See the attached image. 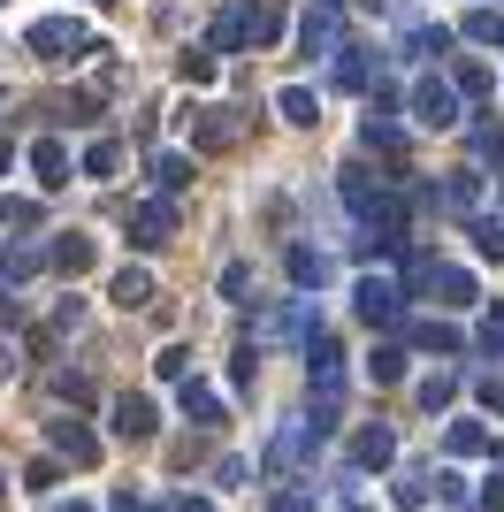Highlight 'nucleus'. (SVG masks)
I'll list each match as a JSON object with an SVG mask.
<instances>
[{
	"mask_svg": "<svg viewBox=\"0 0 504 512\" xmlns=\"http://www.w3.org/2000/svg\"><path fill=\"white\" fill-rule=\"evenodd\" d=\"M275 31H283L275 8H222L214 31H207V46H214V54H237V46H268Z\"/></svg>",
	"mask_w": 504,
	"mask_h": 512,
	"instance_id": "f257e3e1",
	"label": "nucleus"
},
{
	"mask_svg": "<svg viewBox=\"0 0 504 512\" xmlns=\"http://www.w3.org/2000/svg\"><path fill=\"white\" fill-rule=\"evenodd\" d=\"M23 46H31L39 62H77L92 39H84V23H77V16H39L31 31H23Z\"/></svg>",
	"mask_w": 504,
	"mask_h": 512,
	"instance_id": "f03ea898",
	"label": "nucleus"
},
{
	"mask_svg": "<svg viewBox=\"0 0 504 512\" xmlns=\"http://www.w3.org/2000/svg\"><path fill=\"white\" fill-rule=\"evenodd\" d=\"M168 237H176V199H146V207H130V245H138V253H161Z\"/></svg>",
	"mask_w": 504,
	"mask_h": 512,
	"instance_id": "7ed1b4c3",
	"label": "nucleus"
},
{
	"mask_svg": "<svg viewBox=\"0 0 504 512\" xmlns=\"http://www.w3.org/2000/svg\"><path fill=\"white\" fill-rule=\"evenodd\" d=\"M413 123L451 130V123H459V85H443V77H420V85H413Z\"/></svg>",
	"mask_w": 504,
	"mask_h": 512,
	"instance_id": "20e7f679",
	"label": "nucleus"
},
{
	"mask_svg": "<svg viewBox=\"0 0 504 512\" xmlns=\"http://www.w3.org/2000/svg\"><path fill=\"white\" fill-rule=\"evenodd\" d=\"M352 306H359V321H375V329H390V321L405 314V291H398V283H390V276H359Z\"/></svg>",
	"mask_w": 504,
	"mask_h": 512,
	"instance_id": "39448f33",
	"label": "nucleus"
},
{
	"mask_svg": "<svg viewBox=\"0 0 504 512\" xmlns=\"http://www.w3.org/2000/svg\"><path fill=\"white\" fill-rule=\"evenodd\" d=\"M359 146H367V153H390V161L405 153V123L390 115V100H382V92L367 100V123H359Z\"/></svg>",
	"mask_w": 504,
	"mask_h": 512,
	"instance_id": "423d86ee",
	"label": "nucleus"
},
{
	"mask_svg": "<svg viewBox=\"0 0 504 512\" xmlns=\"http://www.w3.org/2000/svg\"><path fill=\"white\" fill-rule=\"evenodd\" d=\"M336 46H344V23H336L329 0H314V8L298 16V54H336Z\"/></svg>",
	"mask_w": 504,
	"mask_h": 512,
	"instance_id": "0eeeda50",
	"label": "nucleus"
},
{
	"mask_svg": "<svg viewBox=\"0 0 504 512\" xmlns=\"http://www.w3.org/2000/svg\"><path fill=\"white\" fill-rule=\"evenodd\" d=\"M314 436H321L314 421H283V428H275V444H268V459H260V467H268V474H291L298 459L314 451Z\"/></svg>",
	"mask_w": 504,
	"mask_h": 512,
	"instance_id": "6e6552de",
	"label": "nucleus"
},
{
	"mask_svg": "<svg viewBox=\"0 0 504 512\" xmlns=\"http://www.w3.org/2000/svg\"><path fill=\"white\" fill-rule=\"evenodd\" d=\"M443 46H451V31H443V23L405 16V31H398V62H443Z\"/></svg>",
	"mask_w": 504,
	"mask_h": 512,
	"instance_id": "1a4fd4ad",
	"label": "nucleus"
},
{
	"mask_svg": "<svg viewBox=\"0 0 504 512\" xmlns=\"http://www.w3.org/2000/svg\"><path fill=\"white\" fill-rule=\"evenodd\" d=\"M184 130H191V138H199L207 153L237 146V123H230V107H184Z\"/></svg>",
	"mask_w": 504,
	"mask_h": 512,
	"instance_id": "9d476101",
	"label": "nucleus"
},
{
	"mask_svg": "<svg viewBox=\"0 0 504 512\" xmlns=\"http://www.w3.org/2000/svg\"><path fill=\"white\" fill-rule=\"evenodd\" d=\"M31 176H39V192H62L69 184V146L62 138H39V146H31Z\"/></svg>",
	"mask_w": 504,
	"mask_h": 512,
	"instance_id": "9b49d317",
	"label": "nucleus"
},
{
	"mask_svg": "<svg viewBox=\"0 0 504 512\" xmlns=\"http://www.w3.org/2000/svg\"><path fill=\"white\" fill-rule=\"evenodd\" d=\"M115 436L146 444V436H153V398H130V390H123V398H115Z\"/></svg>",
	"mask_w": 504,
	"mask_h": 512,
	"instance_id": "f8f14e48",
	"label": "nucleus"
},
{
	"mask_svg": "<svg viewBox=\"0 0 504 512\" xmlns=\"http://www.w3.org/2000/svg\"><path fill=\"white\" fill-rule=\"evenodd\" d=\"M54 451L77 459V467H92V459H100V436H92L84 421H54Z\"/></svg>",
	"mask_w": 504,
	"mask_h": 512,
	"instance_id": "ddd939ff",
	"label": "nucleus"
},
{
	"mask_svg": "<svg viewBox=\"0 0 504 512\" xmlns=\"http://www.w3.org/2000/svg\"><path fill=\"white\" fill-rule=\"evenodd\" d=\"M344 92H367L375 85V62H367V46H336V69H329Z\"/></svg>",
	"mask_w": 504,
	"mask_h": 512,
	"instance_id": "4468645a",
	"label": "nucleus"
},
{
	"mask_svg": "<svg viewBox=\"0 0 504 512\" xmlns=\"http://www.w3.org/2000/svg\"><path fill=\"white\" fill-rule=\"evenodd\" d=\"M398 459V436L390 428H359L352 436V467H390Z\"/></svg>",
	"mask_w": 504,
	"mask_h": 512,
	"instance_id": "2eb2a0df",
	"label": "nucleus"
},
{
	"mask_svg": "<svg viewBox=\"0 0 504 512\" xmlns=\"http://www.w3.org/2000/svg\"><path fill=\"white\" fill-rule=\"evenodd\" d=\"M46 268V253L39 245H16V253H0V291H23V283Z\"/></svg>",
	"mask_w": 504,
	"mask_h": 512,
	"instance_id": "dca6fc26",
	"label": "nucleus"
},
{
	"mask_svg": "<svg viewBox=\"0 0 504 512\" xmlns=\"http://www.w3.org/2000/svg\"><path fill=\"white\" fill-rule=\"evenodd\" d=\"M275 115H283V123H298V130H314V123H321V100H314L306 85H283V92H275Z\"/></svg>",
	"mask_w": 504,
	"mask_h": 512,
	"instance_id": "f3484780",
	"label": "nucleus"
},
{
	"mask_svg": "<svg viewBox=\"0 0 504 512\" xmlns=\"http://www.w3.org/2000/svg\"><path fill=\"white\" fill-rule=\"evenodd\" d=\"M46 260H54V268H62V276H84V268H92V237H84V230L54 237V245H46Z\"/></svg>",
	"mask_w": 504,
	"mask_h": 512,
	"instance_id": "a211bd4d",
	"label": "nucleus"
},
{
	"mask_svg": "<svg viewBox=\"0 0 504 512\" xmlns=\"http://www.w3.org/2000/svg\"><path fill=\"white\" fill-rule=\"evenodd\" d=\"M291 283L298 291H321V283H329V260H321L314 245H291Z\"/></svg>",
	"mask_w": 504,
	"mask_h": 512,
	"instance_id": "6ab92c4d",
	"label": "nucleus"
},
{
	"mask_svg": "<svg viewBox=\"0 0 504 512\" xmlns=\"http://www.w3.org/2000/svg\"><path fill=\"white\" fill-rule=\"evenodd\" d=\"M153 184H161V192L176 199V192L191 184V153H153Z\"/></svg>",
	"mask_w": 504,
	"mask_h": 512,
	"instance_id": "aec40b11",
	"label": "nucleus"
},
{
	"mask_svg": "<svg viewBox=\"0 0 504 512\" xmlns=\"http://www.w3.org/2000/svg\"><path fill=\"white\" fill-rule=\"evenodd\" d=\"M115 306H123V314L130 306H153V276L146 268H123V276H115Z\"/></svg>",
	"mask_w": 504,
	"mask_h": 512,
	"instance_id": "412c9836",
	"label": "nucleus"
},
{
	"mask_svg": "<svg viewBox=\"0 0 504 512\" xmlns=\"http://www.w3.org/2000/svg\"><path fill=\"white\" fill-rule=\"evenodd\" d=\"M184 421H199V428H214L222 421V398H214L207 383H184Z\"/></svg>",
	"mask_w": 504,
	"mask_h": 512,
	"instance_id": "4be33fe9",
	"label": "nucleus"
},
{
	"mask_svg": "<svg viewBox=\"0 0 504 512\" xmlns=\"http://www.w3.org/2000/svg\"><path fill=\"white\" fill-rule=\"evenodd\" d=\"M428 291H443V306H474V276H466V268H436Z\"/></svg>",
	"mask_w": 504,
	"mask_h": 512,
	"instance_id": "5701e85b",
	"label": "nucleus"
},
{
	"mask_svg": "<svg viewBox=\"0 0 504 512\" xmlns=\"http://www.w3.org/2000/svg\"><path fill=\"white\" fill-rule=\"evenodd\" d=\"M443 444H451V459H474V451H489V428H482V421H451V436H443Z\"/></svg>",
	"mask_w": 504,
	"mask_h": 512,
	"instance_id": "b1692460",
	"label": "nucleus"
},
{
	"mask_svg": "<svg viewBox=\"0 0 504 512\" xmlns=\"http://www.w3.org/2000/svg\"><path fill=\"white\" fill-rule=\"evenodd\" d=\"M466 39L474 46H504V8H474V16H466Z\"/></svg>",
	"mask_w": 504,
	"mask_h": 512,
	"instance_id": "393cba45",
	"label": "nucleus"
},
{
	"mask_svg": "<svg viewBox=\"0 0 504 512\" xmlns=\"http://www.w3.org/2000/svg\"><path fill=\"white\" fill-rule=\"evenodd\" d=\"M123 169V146H115V138H92V146H84V176H115Z\"/></svg>",
	"mask_w": 504,
	"mask_h": 512,
	"instance_id": "a878e982",
	"label": "nucleus"
},
{
	"mask_svg": "<svg viewBox=\"0 0 504 512\" xmlns=\"http://www.w3.org/2000/svg\"><path fill=\"white\" fill-rule=\"evenodd\" d=\"M413 344H428V352H466V337L443 329V321H413Z\"/></svg>",
	"mask_w": 504,
	"mask_h": 512,
	"instance_id": "bb28decb",
	"label": "nucleus"
},
{
	"mask_svg": "<svg viewBox=\"0 0 504 512\" xmlns=\"http://www.w3.org/2000/svg\"><path fill=\"white\" fill-rule=\"evenodd\" d=\"M39 222V199H8L0 192V230H31Z\"/></svg>",
	"mask_w": 504,
	"mask_h": 512,
	"instance_id": "cd10ccee",
	"label": "nucleus"
},
{
	"mask_svg": "<svg viewBox=\"0 0 504 512\" xmlns=\"http://www.w3.org/2000/svg\"><path fill=\"white\" fill-rule=\"evenodd\" d=\"M367 375H375V383H398V375H405V352H398V344H375Z\"/></svg>",
	"mask_w": 504,
	"mask_h": 512,
	"instance_id": "c85d7f7f",
	"label": "nucleus"
},
{
	"mask_svg": "<svg viewBox=\"0 0 504 512\" xmlns=\"http://www.w3.org/2000/svg\"><path fill=\"white\" fill-rule=\"evenodd\" d=\"M474 245H482V260H504V222H497V214L474 222Z\"/></svg>",
	"mask_w": 504,
	"mask_h": 512,
	"instance_id": "c756f323",
	"label": "nucleus"
},
{
	"mask_svg": "<svg viewBox=\"0 0 504 512\" xmlns=\"http://www.w3.org/2000/svg\"><path fill=\"white\" fill-rule=\"evenodd\" d=\"M474 153L504 169V123H474Z\"/></svg>",
	"mask_w": 504,
	"mask_h": 512,
	"instance_id": "7c9ffc66",
	"label": "nucleus"
},
{
	"mask_svg": "<svg viewBox=\"0 0 504 512\" xmlns=\"http://www.w3.org/2000/svg\"><path fill=\"white\" fill-rule=\"evenodd\" d=\"M184 85H214V46H191L184 54Z\"/></svg>",
	"mask_w": 504,
	"mask_h": 512,
	"instance_id": "2f4dec72",
	"label": "nucleus"
},
{
	"mask_svg": "<svg viewBox=\"0 0 504 512\" xmlns=\"http://www.w3.org/2000/svg\"><path fill=\"white\" fill-rule=\"evenodd\" d=\"M451 85H459L466 100H482V92H489V69L482 62H459V69H451Z\"/></svg>",
	"mask_w": 504,
	"mask_h": 512,
	"instance_id": "473e14b6",
	"label": "nucleus"
},
{
	"mask_svg": "<svg viewBox=\"0 0 504 512\" xmlns=\"http://www.w3.org/2000/svg\"><path fill=\"white\" fill-rule=\"evenodd\" d=\"M398 505H413V512L428 505V474H420V467H405V474H398Z\"/></svg>",
	"mask_w": 504,
	"mask_h": 512,
	"instance_id": "72a5a7b5",
	"label": "nucleus"
},
{
	"mask_svg": "<svg viewBox=\"0 0 504 512\" xmlns=\"http://www.w3.org/2000/svg\"><path fill=\"white\" fill-rule=\"evenodd\" d=\"M451 398H459V383H451V375H428V383H420V406H428V413L451 406Z\"/></svg>",
	"mask_w": 504,
	"mask_h": 512,
	"instance_id": "f704fd0d",
	"label": "nucleus"
},
{
	"mask_svg": "<svg viewBox=\"0 0 504 512\" xmlns=\"http://www.w3.org/2000/svg\"><path fill=\"white\" fill-rule=\"evenodd\" d=\"M153 367H161L168 383H191V352H184V344H168V352H161V360H153Z\"/></svg>",
	"mask_w": 504,
	"mask_h": 512,
	"instance_id": "c9c22d12",
	"label": "nucleus"
},
{
	"mask_svg": "<svg viewBox=\"0 0 504 512\" xmlns=\"http://www.w3.org/2000/svg\"><path fill=\"white\" fill-rule=\"evenodd\" d=\"M245 291H252V268H245V260H230V268H222V299L245 306Z\"/></svg>",
	"mask_w": 504,
	"mask_h": 512,
	"instance_id": "e433bc0d",
	"label": "nucleus"
},
{
	"mask_svg": "<svg viewBox=\"0 0 504 512\" xmlns=\"http://www.w3.org/2000/svg\"><path fill=\"white\" fill-rule=\"evenodd\" d=\"M474 199H482V176L459 169V176H451V207H474Z\"/></svg>",
	"mask_w": 504,
	"mask_h": 512,
	"instance_id": "4c0bfd02",
	"label": "nucleus"
},
{
	"mask_svg": "<svg viewBox=\"0 0 504 512\" xmlns=\"http://www.w3.org/2000/svg\"><path fill=\"white\" fill-rule=\"evenodd\" d=\"M482 352H504V306H497V314L482 321Z\"/></svg>",
	"mask_w": 504,
	"mask_h": 512,
	"instance_id": "58836bf2",
	"label": "nucleus"
},
{
	"mask_svg": "<svg viewBox=\"0 0 504 512\" xmlns=\"http://www.w3.org/2000/svg\"><path fill=\"white\" fill-rule=\"evenodd\" d=\"M153 512H214V505H207V497H161Z\"/></svg>",
	"mask_w": 504,
	"mask_h": 512,
	"instance_id": "ea45409f",
	"label": "nucleus"
},
{
	"mask_svg": "<svg viewBox=\"0 0 504 512\" xmlns=\"http://www.w3.org/2000/svg\"><path fill=\"white\" fill-rule=\"evenodd\" d=\"M482 406H489V413H504V375H489V383H482Z\"/></svg>",
	"mask_w": 504,
	"mask_h": 512,
	"instance_id": "a19ab883",
	"label": "nucleus"
},
{
	"mask_svg": "<svg viewBox=\"0 0 504 512\" xmlns=\"http://www.w3.org/2000/svg\"><path fill=\"white\" fill-rule=\"evenodd\" d=\"M0 169H16V146H8V138H0Z\"/></svg>",
	"mask_w": 504,
	"mask_h": 512,
	"instance_id": "79ce46f5",
	"label": "nucleus"
},
{
	"mask_svg": "<svg viewBox=\"0 0 504 512\" xmlns=\"http://www.w3.org/2000/svg\"><path fill=\"white\" fill-rule=\"evenodd\" d=\"M54 512H84V505H54Z\"/></svg>",
	"mask_w": 504,
	"mask_h": 512,
	"instance_id": "37998d69",
	"label": "nucleus"
},
{
	"mask_svg": "<svg viewBox=\"0 0 504 512\" xmlns=\"http://www.w3.org/2000/svg\"><path fill=\"white\" fill-rule=\"evenodd\" d=\"M115 512H130V497H123V505H115Z\"/></svg>",
	"mask_w": 504,
	"mask_h": 512,
	"instance_id": "c03bdc74",
	"label": "nucleus"
},
{
	"mask_svg": "<svg viewBox=\"0 0 504 512\" xmlns=\"http://www.w3.org/2000/svg\"><path fill=\"white\" fill-rule=\"evenodd\" d=\"M0 490H8V474H0Z\"/></svg>",
	"mask_w": 504,
	"mask_h": 512,
	"instance_id": "a18cd8bd",
	"label": "nucleus"
},
{
	"mask_svg": "<svg viewBox=\"0 0 504 512\" xmlns=\"http://www.w3.org/2000/svg\"><path fill=\"white\" fill-rule=\"evenodd\" d=\"M0 100H8V92H0Z\"/></svg>",
	"mask_w": 504,
	"mask_h": 512,
	"instance_id": "49530a36",
	"label": "nucleus"
},
{
	"mask_svg": "<svg viewBox=\"0 0 504 512\" xmlns=\"http://www.w3.org/2000/svg\"><path fill=\"white\" fill-rule=\"evenodd\" d=\"M329 8H336V0H329Z\"/></svg>",
	"mask_w": 504,
	"mask_h": 512,
	"instance_id": "de8ad7c7",
	"label": "nucleus"
},
{
	"mask_svg": "<svg viewBox=\"0 0 504 512\" xmlns=\"http://www.w3.org/2000/svg\"><path fill=\"white\" fill-rule=\"evenodd\" d=\"M497 8H504V0H497Z\"/></svg>",
	"mask_w": 504,
	"mask_h": 512,
	"instance_id": "09e8293b",
	"label": "nucleus"
}]
</instances>
